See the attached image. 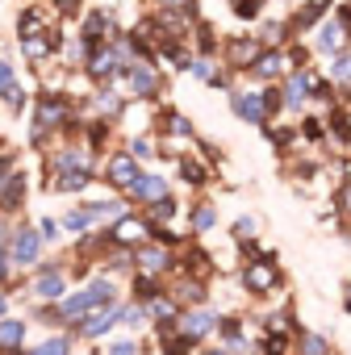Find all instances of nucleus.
Here are the masks:
<instances>
[{
    "instance_id": "10",
    "label": "nucleus",
    "mask_w": 351,
    "mask_h": 355,
    "mask_svg": "<svg viewBox=\"0 0 351 355\" xmlns=\"http://www.w3.org/2000/svg\"><path fill=\"white\" fill-rule=\"evenodd\" d=\"M214 326H218V318H214V313H205V309H197V313H185V318H180V330H185V334H193V338L209 334Z\"/></svg>"
},
{
    "instance_id": "2",
    "label": "nucleus",
    "mask_w": 351,
    "mask_h": 355,
    "mask_svg": "<svg viewBox=\"0 0 351 355\" xmlns=\"http://www.w3.org/2000/svg\"><path fill=\"white\" fill-rule=\"evenodd\" d=\"M234 109H239V117L247 121V125H264V117H268V109H276L272 105V92H239L234 96Z\"/></svg>"
},
{
    "instance_id": "12",
    "label": "nucleus",
    "mask_w": 351,
    "mask_h": 355,
    "mask_svg": "<svg viewBox=\"0 0 351 355\" xmlns=\"http://www.w3.org/2000/svg\"><path fill=\"white\" fill-rule=\"evenodd\" d=\"M0 338H5V347L13 351V347L26 338V322H22V318H5V326H0Z\"/></svg>"
},
{
    "instance_id": "27",
    "label": "nucleus",
    "mask_w": 351,
    "mask_h": 355,
    "mask_svg": "<svg viewBox=\"0 0 351 355\" xmlns=\"http://www.w3.org/2000/svg\"><path fill=\"white\" fill-rule=\"evenodd\" d=\"M180 175H185V180H193V184H201V180H205V171H201L197 163H180Z\"/></svg>"
},
{
    "instance_id": "1",
    "label": "nucleus",
    "mask_w": 351,
    "mask_h": 355,
    "mask_svg": "<svg viewBox=\"0 0 351 355\" xmlns=\"http://www.w3.org/2000/svg\"><path fill=\"white\" fill-rule=\"evenodd\" d=\"M113 301V284L109 280H92V284H84L76 297H67L63 305H59V313L63 318H88L92 309H101V305H109Z\"/></svg>"
},
{
    "instance_id": "31",
    "label": "nucleus",
    "mask_w": 351,
    "mask_h": 355,
    "mask_svg": "<svg viewBox=\"0 0 351 355\" xmlns=\"http://www.w3.org/2000/svg\"><path fill=\"white\" fill-rule=\"evenodd\" d=\"M109 355H134V343H113V351Z\"/></svg>"
},
{
    "instance_id": "8",
    "label": "nucleus",
    "mask_w": 351,
    "mask_h": 355,
    "mask_svg": "<svg viewBox=\"0 0 351 355\" xmlns=\"http://www.w3.org/2000/svg\"><path fill=\"white\" fill-rule=\"evenodd\" d=\"M130 193H134L138 201H151V205H155V201H163V197H167V184L159 180V175H138V184H134Z\"/></svg>"
},
{
    "instance_id": "18",
    "label": "nucleus",
    "mask_w": 351,
    "mask_h": 355,
    "mask_svg": "<svg viewBox=\"0 0 351 355\" xmlns=\"http://www.w3.org/2000/svg\"><path fill=\"white\" fill-rule=\"evenodd\" d=\"M63 226H67V230H76V234H84V230H88V226H96V222H92V214H88V209H76V214H67V218H63Z\"/></svg>"
},
{
    "instance_id": "3",
    "label": "nucleus",
    "mask_w": 351,
    "mask_h": 355,
    "mask_svg": "<svg viewBox=\"0 0 351 355\" xmlns=\"http://www.w3.org/2000/svg\"><path fill=\"white\" fill-rule=\"evenodd\" d=\"M42 230H22V234H13L9 239V251H13V263H34L38 259V251H42Z\"/></svg>"
},
{
    "instance_id": "32",
    "label": "nucleus",
    "mask_w": 351,
    "mask_h": 355,
    "mask_svg": "<svg viewBox=\"0 0 351 355\" xmlns=\"http://www.w3.org/2000/svg\"><path fill=\"white\" fill-rule=\"evenodd\" d=\"M343 209H347V214H351V184H347V189H343Z\"/></svg>"
},
{
    "instance_id": "30",
    "label": "nucleus",
    "mask_w": 351,
    "mask_h": 355,
    "mask_svg": "<svg viewBox=\"0 0 351 355\" xmlns=\"http://www.w3.org/2000/svg\"><path fill=\"white\" fill-rule=\"evenodd\" d=\"M234 234H239V239H251V234H255V222H251V218H243V222L234 226Z\"/></svg>"
},
{
    "instance_id": "13",
    "label": "nucleus",
    "mask_w": 351,
    "mask_h": 355,
    "mask_svg": "<svg viewBox=\"0 0 351 355\" xmlns=\"http://www.w3.org/2000/svg\"><path fill=\"white\" fill-rule=\"evenodd\" d=\"M138 268H142L146 276H151V272H163V268H167V251H151V247L138 251Z\"/></svg>"
},
{
    "instance_id": "22",
    "label": "nucleus",
    "mask_w": 351,
    "mask_h": 355,
    "mask_svg": "<svg viewBox=\"0 0 351 355\" xmlns=\"http://www.w3.org/2000/svg\"><path fill=\"white\" fill-rule=\"evenodd\" d=\"M113 63H117V55H109V51H101V55L92 59V76H109V71H113Z\"/></svg>"
},
{
    "instance_id": "23",
    "label": "nucleus",
    "mask_w": 351,
    "mask_h": 355,
    "mask_svg": "<svg viewBox=\"0 0 351 355\" xmlns=\"http://www.w3.org/2000/svg\"><path fill=\"white\" fill-rule=\"evenodd\" d=\"M146 309H151V318H163V322H167V318H171V313H176V305H171V301H167V297H155V301H151V305H146Z\"/></svg>"
},
{
    "instance_id": "5",
    "label": "nucleus",
    "mask_w": 351,
    "mask_h": 355,
    "mask_svg": "<svg viewBox=\"0 0 351 355\" xmlns=\"http://www.w3.org/2000/svg\"><path fill=\"white\" fill-rule=\"evenodd\" d=\"M109 180H113L117 189H134V184H138V167H134L130 155H117V159L109 163Z\"/></svg>"
},
{
    "instance_id": "28",
    "label": "nucleus",
    "mask_w": 351,
    "mask_h": 355,
    "mask_svg": "<svg viewBox=\"0 0 351 355\" xmlns=\"http://www.w3.org/2000/svg\"><path fill=\"white\" fill-rule=\"evenodd\" d=\"M305 355H326V338L309 334V338H305Z\"/></svg>"
},
{
    "instance_id": "7",
    "label": "nucleus",
    "mask_w": 351,
    "mask_h": 355,
    "mask_svg": "<svg viewBox=\"0 0 351 355\" xmlns=\"http://www.w3.org/2000/svg\"><path fill=\"white\" fill-rule=\"evenodd\" d=\"M63 117H67V109H63L59 101H51V96H46V101L38 105V134H34V138H42L46 130H55V125H63Z\"/></svg>"
},
{
    "instance_id": "17",
    "label": "nucleus",
    "mask_w": 351,
    "mask_h": 355,
    "mask_svg": "<svg viewBox=\"0 0 351 355\" xmlns=\"http://www.w3.org/2000/svg\"><path fill=\"white\" fill-rule=\"evenodd\" d=\"M322 9H326V0H314V5H305V9L297 13V21H293V26H297V30H309V26L322 17Z\"/></svg>"
},
{
    "instance_id": "20",
    "label": "nucleus",
    "mask_w": 351,
    "mask_h": 355,
    "mask_svg": "<svg viewBox=\"0 0 351 355\" xmlns=\"http://www.w3.org/2000/svg\"><path fill=\"white\" fill-rule=\"evenodd\" d=\"M67 351H71V343H67V338L59 334V338H46V343H42V347L34 351V355H67Z\"/></svg>"
},
{
    "instance_id": "16",
    "label": "nucleus",
    "mask_w": 351,
    "mask_h": 355,
    "mask_svg": "<svg viewBox=\"0 0 351 355\" xmlns=\"http://www.w3.org/2000/svg\"><path fill=\"white\" fill-rule=\"evenodd\" d=\"M255 67V76H264V80H272L280 67H284V55H259V63H251Z\"/></svg>"
},
{
    "instance_id": "15",
    "label": "nucleus",
    "mask_w": 351,
    "mask_h": 355,
    "mask_svg": "<svg viewBox=\"0 0 351 355\" xmlns=\"http://www.w3.org/2000/svg\"><path fill=\"white\" fill-rule=\"evenodd\" d=\"M251 59H259L255 42H234V46H230V63H234V67H247Z\"/></svg>"
},
{
    "instance_id": "19",
    "label": "nucleus",
    "mask_w": 351,
    "mask_h": 355,
    "mask_svg": "<svg viewBox=\"0 0 351 355\" xmlns=\"http://www.w3.org/2000/svg\"><path fill=\"white\" fill-rule=\"evenodd\" d=\"M134 92H138V96H151V92H155V76H151L146 67L134 71Z\"/></svg>"
},
{
    "instance_id": "29",
    "label": "nucleus",
    "mask_w": 351,
    "mask_h": 355,
    "mask_svg": "<svg viewBox=\"0 0 351 355\" xmlns=\"http://www.w3.org/2000/svg\"><path fill=\"white\" fill-rule=\"evenodd\" d=\"M42 239H46V243H55V239H59V226H55V218H42Z\"/></svg>"
},
{
    "instance_id": "34",
    "label": "nucleus",
    "mask_w": 351,
    "mask_h": 355,
    "mask_svg": "<svg viewBox=\"0 0 351 355\" xmlns=\"http://www.w3.org/2000/svg\"><path fill=\"white\" fill-rule=\"evenodd\" d=\"M347 305H351V288H347Z\"/></svg>"
},
{
    "instance_id": "35",
    "label": "nucleus",
    "mask_w": 351,
    "mask_h": 355,
    "mask_svg": "<svg viewBox=\"0 0 351 355\" xmlns=\"http://www.w3.org/2000/svg\"><path fill=\"white\" fill-rule=\"evenodd\" d=\"M214 355H226V351H214Z\"/></svg>"
},
{
    "instance_id": "9",
    "label": "nucleus",
    "mask_w": 351,
    "mask_h": 355,
    "mask_svg": "<svg viewBox=\"0 0 351 355\" xmlns=\"http://www.w3.org/2000/svg\"><path fill=\"white\" fill-rule=\"evenodd\" d=\"M343 42H347V21H330V26L318 34V46H322L326 55H339V51H343Z\"/></svg>"
},
{
    "instance_id": "14",
    "label": "nucleus",
    "mask_w": 351,
    "mask_h": 355,
    "mask_svg": "<svg viewBox=\"0 0 351 355\" xmlns=\"http://www.w3.org/2000/svg\"><path fill=\"white\" fill-rule=\"evenodd\" d=\"M17 193H26V180H22V175H5V214H13L17 209Z\"/></svg>"
},
{
    "instance_id": "25",
    "label": "nucleus",
    "mask_w": 351,
    "mask_h": 355,
    "mask_svg": "<svg viewBox=\"0 0 351 355\" xmlns=\"http://www.w3.org/2000/svg\"><path fill=\"white\" fill-rule=\"evenodd\" d=\"M193 226H197V230H209V226H214V209H209V205H201V209L193 214Z\"/></svg>"
},
{
    "instance_id": "21",
    "label": "nucleus",
    "mask_w": 351,
    "mask_h": 355,
    "mask_svg": "<svg viewBox=\"0 0 351 355\" xmlns=\"http://www.w3.org/2000/svg\"><path fill=\"white\" fill-rule=\"evenodd\" d=\"M305 88H309V76H297V80L289 84V92H284V101H289V105H301V96H305Z\"/></svg>"
},
{
    "instance_id": "33",
    "label": "nucleus",
    "mask_w": 351,
    "mask_h": 355,
    "mask_svg": "<svg viewBox=\"0 0 351 355\" xmlns=\"http://www.w3.org/2000/svg\"><path fill=\"white\" fill-rule=\"evenodd\" d=\"M163 5H189V0H163Z\"/></svg>"
},
{
    "instance_id": "11",
    "label": "nucleus",
    "mask_w": 351,
    "mask_h": 355,
    "mask_svg": "<svg viewBox=\"0 0 351 355\" xmlns=\"http://www.w3.org/2000/svg\"><path fill=\"white\" fill-rule=\"evenodd\" d=\"M34 293H38L42 301H55V297H63V276H55V272L46 268V272L34 280Z\"/></svg>"
},
{
    "instance_id": "26",
    "label": "nucleus",
    "mask_w": 351,
    "mask_h": 355,
    "mask_svg": "<svg viewBox=\"0 0 351 355\" xmlns=\"http://www.w3.org/2000/svg\"><path fill=\"white\" fill-rule=\"evenodd\" d=\"M171 209H176V205H171V197H163V201H155V209H151V218H159V222H167V218H171Z\"/></svg>"
},
{
    "instance_id": "24",
    "label": "nucleus",
    "mask_w": 351,
    "mask_h": 355,
    "mask_svg": "<svg viewBox=\"0 0 351 355\" xmlns=\"http://www.w3.org/2000/svg\"><path fill=\"white\" fill-rule=\"evenodd\" d=\"M334 80L351 84V55H339V59H334Z\"/></svg>"
},
{
    "instance_id": "6",
    "label": "nucleus",
    "mask_w": 351,
    "mask_h": 355,
    "mask_svg": "<svg viewBox=\"0 0 351 355\" xmlns=\"http://www.w3.org/2000/svg\"><path fill=\"white\" fill-rule=\"evenodd\" d=\"M243 280H247V288H255V293H268V288H276V268L272 263H251L247 272H243Z\"/></svg>"
},
{
    "instance_id": "4",
    "label": "nucleus",
    "mask_w": 351,
    "mask_h": 355,
    "mask_svg": "<svg viewBox=\"0 0 351 355\" xmlns=\"http://www.w3.org/2000/svg\"><path fill=\"white\" fill-rule=\"evenodd\" d=\"M113 322H121V305H113V301H109V305L92 309V313L84 318V326H80V330H84L88 338H96V334H105V330H109Z\"/></svg>"
}]
</instances>
